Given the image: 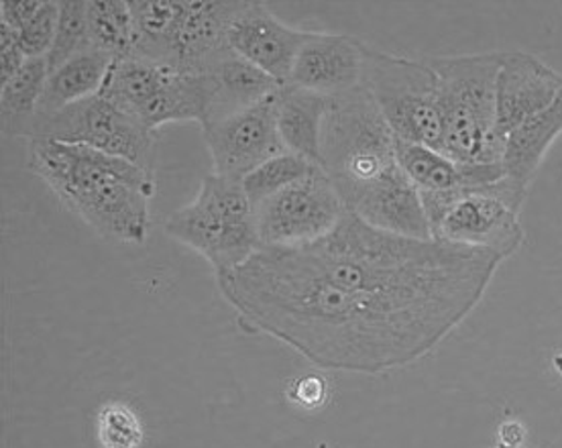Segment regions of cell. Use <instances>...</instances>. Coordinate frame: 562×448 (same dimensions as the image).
<instances>
[{
	"label": "cell",
	"mask_w": 562,
	"mask_h": 448,
	"mask_svg": "<svg viewBox=\"0 0 562 448\" xmlns=\"http://www.w3.org/2000/svg\"><path fill=\"white\" fill-rule=\"evenodd\" d=\"M502 264L497 253L400 237L347 211L328 237L263 247L216 283L243 331L323 369L373 376L432 352L477 309Z\"/></svg>",
	"instance_id": "1"
},
{
	"label": "cell",
	"mask_w": 562,
	"mask_h": 448,
	"mask_svg": "<svg viewBox=\"0 0 562 448\" xmlns=\"http://www.w3.org/2000/svg\"><path fill=\"white\" fill-rule=\"evenodd\" d=\"M29 168L100 237L140 245L149 235L155 173L86 145L29 139Z\"/></svg>",
	"instance_id": "2"
},
{
	"label": "cell",
	"mask_w": 562,
	"mask_h": 448,
	"mask_svg": "<svg viewBox=\"0 0 562 448\" xmlns=\"http://www.w3.org/2000/svg\"><path fill=\"white\" fill-rule=\"evenodd\" d=\"M321 168L349 212L402 171L397 137L366 86L328 102L321 135Z\"/></svg>",
	"instance_id": "3"
},
{
	"label": "cell",
	"mask_w": 562,
	"mask_h": 448,
	"mask_svg": "<svg viewBox=\"0 0 562 448\" xmlns=\"http://www.w3.org/2000/svg\"><path fill=\"white\" fill-rule=\"evenodd\" d=\"M243 0H133V47L182 74H206L231 52L228 27Z\"/></svg>",
	"instance_id": "4"
},
{
	"label": "cell",
	"mask_w": 562,
	"mask_h": 448,
	"mask_svg": "<svg viewBox=\"0 0 562 448\" xmlns=\"http://www.w3.org/2000/svg\"><path fill=\"white\" fill-rule=\"evenodd\" d=\"M504 52L428 59L438 76L442 154L459 164H499L497 76Z\"/></svg>",
	"instance_id": "5"
},
{
	"label": "cell",
	"mask_w": 562,
	"mask_h": 448,
	"mask_svg": "<svg viewBox=\"0 0 562 448\" xmlns=\"http://www.w3.org/2000/svg\"><path fill=\"white\" fill-rule=\"evenodd\" d=\"M164 228L169 237L202 255L216 278L243 266L261 249L254 202L243 183L214 171L202 180L190 204L169 214Z\"/></svg>",
	"instance_id": "6"
},
{
	"label": "cell",
	"mask_w": 562,
	"mask_h": 448,
	"mask_svg": "<svg viewBox=\"0 0 562 448\" xmlns=\"http://www.w3.org/2000/svg\"><path fill=\"white\" fill-rule=\"evenodd\" d=\"M432 238L450 245L497 253L504 261L520 251L521 204L528 190L502 178L497 182L457 190L420 192Z\"/></svg>",
	"instance_id": "7"
},
{
	"label": "cell",
	"mask_w": 562,
	"mask_h": 448,
	"mask_svg": "<svg viewBox=\"0 0 562 448\" xmlns=\"http://www.w3.org/2000/svg\"><path fill=\"white\" fill-rule=\"evenodd\" d=\"M102 94L157 133L169 123L206 125L212 104L209 74H182L143 57L114 59Z\"/></svg>",
	"instance_id": "8"
},
{
	"label": "cell",
	"mask_w": 562,
	"mask_h": 448,
	"mask_svg": "<svg viewBox=\"0 0 562 448\" xmlns=\"http://www.w3.org/2000/svg\"><path fill=\"white\" fill-rule=\"evenodd\" d=\"M395 137L442 154L438 76L430 61L367 45L363 82Z\"/></svg>",
	"instance_id": "9"
},
{
	"label": "cell",
	"mask_w": 562,
	"mask_h": 448,
	"mask_svg": "<svg viewBox=\"0 0 562 448\" xmlns=\"http://www.w3.org/2000/svg\"><path fill=\"white\" fill-rule=\"evenodd\" d=\"M23 137H49L61 143L86 145L102 154L133 161L155 173L157 133L102 92L64 111L35 116Z\"/></svg>",
	"instance_id": "10"
},
{
	"label": "cell",
	"mask_w": 562,
	"mask_h": 448,
	"mask_svg": "<svg viewBox=\"0 0 562 448\" xmlns=\"http://www.w3.org/2000/svg\"><path fill=\"white\" fill-rule=\"evenodd\" d=\"M347 209L321 166L255 206L261 249H297L328 237Z\"/></svg>",
	"instance_id": "11"
},
{
	"label": "cell",
	"mask_w": 562,
	"mask_h": 448,
	"mask_svg": "<svg viewBox=\"0 0 562 448\" xmlns=\"http://www.w3.org/2000/svg\"><path fill=\"white\" fill-rule=\"evenodd\" d=\"M278 92L247 111L202 128L214 173L243 182L269 159L288 154L278 128Z\"/></svg>",
	"instance_id": "12"
},
{
	"label": "cell",
	"mask_w": 562,
	"mask_h": 448,
	"mask_svg": "<svg viewBox=\"0 0 562 448\" xmlns=\"http://www.w3.org/2000/svg\"><path fill=\"white\" fill-rule=\"evenodd\" d=\"M308 33L285 25L263 2L243 0L239 13L228 27V47L281 86H288L295 57Z\"/></svg>",
	"instance_id": "13"
},
{
	"label": "cell",
	"mask_w": 562,
	"mask_h": 448,
	"mask_svg": "<svg viewBox=\"0 0 562 448\" xmlns=\"http://www.w3.org/2000/svg\"><path fill=\"white\" fill-rule=\"evenodd\" d=\"M366 52L367 43L357 37L310 31L288 86L326 99L351 92L363 82Z\"/></svg>",
	"instance_id": "14"
},
{
	"label": "cell",
	"mask_w": 562,
	"mask_h": 448,
	"mask_svg": "<svg viewBox=\"0 0 562 448\" xmlns=\"http://www.w3.org/2000/svg\"><path fill=\"white\" fill-rule=\"evenodd\" d=\"M562 92V76L540 57L507 52L497 76V128L502 139L538 112L547 111Z\"/></svg>",
	"instance_id": "15"
},
{
	"label": "cell",
	"mask_w": 562,
	"mask_h": 448,
	"mask_svg": "<svg viewBox=\"0 0 562 448\" xmlns=\"http://www.w3.org/2000/svg\"><path fill=\"white\" fill-rule=\"evenodd\" d=\"M397 161L420 192L473 188L504 178L502 164H459L430 147L402 139H397Z\"/></svg>",
	"instance_id": "16"
},
{
	"label": "cell",
	"mask_w": 562,
	"mask_h": 448,
	"mask_svg": "<svg viewBox=\"0 0 562 448\" xmlns=\"http://www.w3.org/2000/svg\"><path fill=\"white\" fill-rule=\"evenodd\" d=\"M206 74L212 80V104L209 121L202 128L247 111L283 88L278 80L245 61L233 49L221 57Z\"/></svg>",
	"instance_id": "17"
},
{
	"label": "cell",
	"mask_w": 562,
	"mask_h": 448,
	"mask_svg": "<svg viewBox=\"0 0 562 448\" xmlns=\"http://www.w3.org/2000/svg\"><path fill=\"white\" fill-rule=\"evenodd\" d=\"M559 135H562V92L547 111L538 112L507 133L499 161L504 178L528 190Z\"/></svg>",
	"instance_id": "18"
},
{
	"label": "cell",
	"mask_w": 562,
	"mask_h": 448,
	"mask_svg": "<svg viewBox=\"0 0 562 448\" xmlns=\"http://www.w3.org/2000/svg\"><path fill=\"white\" fill-rule=\"evenodd\" d=\"M113 64V56L94 47H86L85 52L71 57L56 70L49 71L35 116L64 111L76 102L100 94Z\"/></svg>",
	"instance_id": "19"
},
{
	"label": "cell",
	"mask_w": 562,
	"mask_h": 448,
	"mask_svg": "<svg viewBox=\"0 0 562 448\" xmlns=\"http://www.w3.org/2000/svg\"><path fill=\"white\" fill-rule=\"evenodd\" d=\"M330 99L283 86L278 92V128L288 154L321 166V135Z\"/></svg>",
	"instance_id": "20"
},
{
	"label": "cell",
	"mask_w": 562,
	"mask_h": 448,
	"mask_svg": "<svg viewBox=\"0 0 562 448\" xmlns=\"http://www.w3.org/2000/svg\"><path fill=\"white\" fill-rule=\"evenodd\" d=\"M47 78V57H31L11 80L2 82L0 109L4 133L25 135L29 123L40 109Z\"/></svg>",
	"instance_id": "21"
},
{
	"label": "cell",
	"mask_w": 562,
	"mask_h": 448,
	"mask_svg": "<svg viewBox=\"0 0 562 448\" xmlns=\"http://www.w3.org/2000/svg\"><path fill=\"white\" fill-rule=\"evenodd\" d=\"M88 11V45L114 59L127 57L133 47V11L125 0H92Z\"/></svg>",
	"instance_id": "22"
},
{
	"label": "cell",
	"mask_w": 562,
	"mask_h": 448,
	"mask_svg": "<svg viewBox=\"0 0 562 448\" xmlns=\"http://www.w3.org/2000/svg\"><path fill=\"white\" fill-rule=\"evenodd\" d=\"M316 164H310L304 157H297L294 154H281L273 159L266 161L263 166L254 169L245 180L243 188L247 192L249 200L257 206L259 202L268 200L269 197L278 194L283 188L302 180L308 176Z\"/></svg>",
	"instance_id": "23"
},
{
	"label": "cell",
	"mask_w": 562,
	"mask_h": 448,
	"mask_svg": "<svg viewBox=\"0 0 562 448\" xmlns=\"http://www.w3.org/2000/svg\"><path fill=\"white\" fill-rule=\"evenodd\" d=\"M88 2L68 0L59 2V21H57L56 40L47 54V68L56 70L68 59L85 52L88 45Z\"/></svg>",
	"instance_id": "24"
},
{
	"label": "cell",
	"mask_w": 562,
	"mask_h": 448,
	"mask_svg": "<svg viewBox=\"0 0 562 448\" xmlns=\"http://www.w3.org/2000/svg\"><path fill=\"white\" fill-rule=\"evenodd\" d=\"M94 430L100 448H140L145 440L139 414L121 402H109L100 407Z\"/></svg>",
	"instance_id": "25"
},
{
	"label": "cell",
	"mask_w": 562,
	"mask_h": 448,
	"mask_svg": "<svg viewBox=\"0 0 562 448\" xmlns=\"http://www.w3.org/2000/svg\"><path fill=\"white\" fill-rule=\"evenodd\" d=\"M57 21H59V2L43 0L40 13L16 33L23 54L31 57H47L56 40Z\"/></svg>",
	"instance_id": "26"
},
{
	"label": "cell",
	"mask_w": 562,
	"mask_h": 448,
	"mask_svg": "<svg viewBox=\"0 0 562 448\" xmlns=\"http://www.w3.org/2000/svg\"><path fill=\"white\" fill-rule=\"evenodd\" d=\"M0 61H2V82L11 80L16 71L25 66L29 57L23 54L19 37L13 29L0 23Z\"/></svg>",
	"instance_id": "27"
},
{
	"label": "cell",
	"mask_w": 562,
	"mask_h": 448,
	"mask_svg": "<svg viewBox=\"0 0 562 448\" xmlns=\"http://www.w3.org/2000/svg\"><path fill=\"white\" fill-rule=\"evenodd\" d=\"M43 0H2L0 4V23L13 31L25 27L29 21L40 13Z\"/></svg>",
	"instance_id": "28"
},
{
	"label": "cell",
	"mask_w": 562,
	"mask_h": 448,
	"mask_svg": "<svg viewBox=\"0 0 562 448\" xmlns=\"http://www.w3.org/2000/svg\"><path fill=\"white\" fill-rule=\"evenodd\" d=\"M495 448H526V428L518 421H507L497 430Z\"/></svg>",
	"instance_id": "29"
},
{
	"label": "cell",
	"mask_w": 562,
	"mask_h": 448,
	"mask_svg": "<svg viewBox=\"0 0 562 448\" xmlns=\"http://www.w3.org/2000/svg\"><path fill=\"white\" fill-rule=\"evenodd\" d=\"M493 448H495V447H493ZM526 448H530V447H526Z\"/></svg>",
	"instance_id": "30"
}]
</instances>
